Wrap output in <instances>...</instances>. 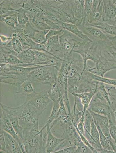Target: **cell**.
Here are the masks:
<instances>
[{"label":"cell","mask_w":116,"mask_h":153,"mask_svg":"<svg viewBox=\"0 0 116 153\" xmlns=\"http://www.w3.org/2000/svg\"><path fill=\"white\" fill-rule=\"evenodd\" d=\"M39 7L44 13L59 21L77 26L80 25L74 15L69 0H40Z\"/></svg>","instance_id":"cell-1"},{"label":"cell","mask_w":116,"mask_h":153,"mask_svg":"<svg viewBox=\"0 0 116 153\" xmlns=\"http://www.w3.org/2000/svg\"><path fill=\"white\" fill-rule=\"evenodd\" d=\"M0 106L2 111L18 118L20 124L23 129L30 128L38 121L40 115L38 111L26 101L20 106L16 107H9L1 103Z\"/></svg>","instance_id":"cell-2"},{"label":"cell","mask_w":116,"mask_h":153,"mask_svg":"<svg viewBox=\"0 0 116 153\" xmlns=\"http://www.w3.org/2000/svg\"><path fill=\"white\" fill-rule=\"evenodd\" d=\"M36 67H25L0 63V82L17 87L28 80L30 73Z\"/></svg>","instance_id":"cell-3"},{"label":"cell","mask_w":116,"mask_h":153,"mask_svg":"<svg viewBox=\"0 0 116 153\" xmlns=\"http://www.w3.org/2000/svg\"><path fill=\"white\" fill-rule=\"evenodd\" d=\"M58 71L54 64L37 66L30 73L27 80L32 82H36L51 86L57 81Z\"/></svg>","instance_id":"cell-4"},{"label":"cell","mask_w":116,"mask_h":153,"mask_svg":"<svg viewBox=\"0 0 116 153\" xmlns=\"http://www.w3.org/2000/svg\"><path fill=\"white\" fill-rule=\"evenodd\" d=\"M72 52L78 54L81 56L83 62L84 71L87 66L88 60L92 61L94 64L98 60V45L90 40L80 42L74 47Z\"/></svg>","instance_id":"cell-5"},{"label":"cell","mask_w":116,"mask_h":153,"mask_svg":"<svg viewBox=\"0 0 116 153\" xmlns=\"http://www.w3.org/2000/svg\"><path fill=\"white\" fill-rule=\"evenodd\" d=\"M78 28L91 41L97 43L99 46L110 45L109 37L110 36L106 34L100 29L86 24H80Z\"/></svg>","instance_id":"cell-6"},{"label":"cell","mask_w":116,"mask_h":153,"mask_svg":"<svg viewBox=\"0 0 116 153\" xmlns=\"http://www.w3.org/2000/svg\"><path fill=\"white\" fill-rule=\"evenodd\" d=\"M59 40L64 57L72 52L76 45L83 41L74 34L65 30L63 33L59 36Z\"/></svg>","instance_id":"cell-7"},{"label":"cell","mask_w":116,"mask_h":153,"mask_svg":"<svg viewBox=\"0 0 116 153\" xmlns=\"http://www.w3.org/2000/svg\"><path fill=\"white\" fill-rule=\"evenodd\" d=\"M51 100L49 97L48 90H44L26 97V101L34 107L40 115Z\"/></svg>","instance_id":"cell-8"},{"label":"cell","mask_w":116,"mask_h":153,"mask_svg":"<svg viewBox=\"0 0 116 153\" xmlns=\"http://www.w3.org/2000/svg\"><path fill=\"white\" fill-rule=\"evenodd\" d=\"M43 127L34 136L26 142L24 143L26 153H46L45 150V141L43 136Z\"/></svg>","instance_id":"cell-9"},{"label":"cell","mask_w":116,"mask_h":153,"mask_svg":"<svg viewBox=\"0 0 116 153\" xmlns=\"http://www.w3.org/2000/svg\"><path fill=\"white\" fill-rule=\"evenodd\" d=\"M99 56L98 60L95 64V66L92 67L87 65L85 70L94 75L104 77L107 72L112 70L116 69V63L107 60L102 56L99 53Z\"/></svg>","instance_id":"cell-10"},{"label":"cell","mask_w":116,"mask_h":153,"mask_svg":"<svg viewBox=\"0 0 116 153\" xmlns=\"http://www.w3.org/2000/svg\"><path fill=\"white\" fill-rule=\"evenodd\" d=\"M87 109L90 111L106 116L109 118L110 122H113L112 111L110 106L94 97Z\"/></svg>","instance_id":"cell-11"},{"label":"cell","mask_w":116,"mask_h":153,"mask_svg":"<svg viewBox=\"0 0 116 153\" xmlns=\"http://www.w3.org/2000/svg\"><path fill=\"white\" fill-rule=\"evenodd\" d=\"M0 130L5 131L11 135L18 143L22 153H26L23 140L17 134L13 127L8 114L2 111L0 116Z\"/></svg>","instance_id":"cell-12"},{"label":"cell","mask_w":116,"mask_h":153,"mask_svg":"<svg viewBox=\"0 0 116 153\" xmlns=\"http://www.w3.org/2000/svg\"><path fill=\"white\" fill-rule=\"evenodd\" d=\"M103 22L116 26V5L113 0H104Z\"/></svg>","instance_id":"cell-13"},{"label":"cell","mask_w":116,"mask_h":153,"mask_svg":"<svg viewBox=\"0 0 116 153\" xmlns=\"http://www.w3.org/2000/svg\"><path fill=\"white\" fill-rule=\"evenodd\" d=\"M104 0H93L92 9L90 15L84 23L81 24H90L103 22V6Z\"/></svg>","instance_id":"cell-14"},{"label":"cell","mask_w":116,"mask_h":153,"mask_svg":"<svg viewBox=\"0 0 116 153\" xmlns=\"http://www.w3.org/2000/svg\"><path fill=\"white\" fill-rule=\"evenodd\" d=\"M89 112L92 116L95 124L99 127L109 142L113 141L109 130V120L108 118L93 112Z\"/></svg>","instance_id":"cell-15"},{"label":"cell","mask_w":116,"mask_h":153,"mask_svg":"<svg viewBox=\"0 0 116 153\" xmlns=\"http://www.w3.org/2000/svg\"><path fill=\"white\" fill-rule=\"evenodd\" d=\"M51 129L47 133V136L45 145L46 153H54L59 150L60 147L66 139L65 138H58L54 136L51 133Z\"/></svg>","instance_id":"cell-16"},{"label":"cell","mask_w":116,"mask_h":153,"mask_svg":"<svg viewBox=\"0 0 116 153\" xmlns=\"http://www.w3.org/2000/svg\"><path fill=\"white\" fill-rule=\"evenodd\" d=\"M0 21L9 27L10 30L13 34L22 31L24 27L19 24L17 12L6 17H1Z\"/></svg>","instance_id":"cell-17"},{"label":"cell","mask_w":116,"mask_h":153,"mask_svg":"<svg viewBox=\"0 0 116 153\" xmlns=\"http://www.w3.org/2000/svg\"><path fill=\"white\" fill-rule=\"evenodd\" d=\"M71 9L74 17L78 20L80 25L83 21L85 0H69Z\"/></svg>","instance_id":"cell-18"},{"label":"cell","mask_w":116,"mask_h":153,"mask_svg":"<svg viewBox=\"0 0 116 153\" xmlns=\"http://www.w3.org/2000/svg\"><path fill=\"white\" fill-rule=\"evenodd\" d=\"M29 22L38 30L52 29L46 23L44 12L41 9Z\"/></svg>","instance_id":"cell-19"},{"label":"cell","mask_w":116,"mask_h":153,"mask_svg":"<svg viewBox=\"0 0 116 153\" xmlns=\"http://www.w3.org/2000/svg\"><path fill=\"white\" fill-rule=\"evenodd\" d=\"M3 131L5 138L7 153H22L18 143L15 138L6 131L3 130Z\"/></svg>","instance_id":"cell-20"},{"label":"cell","mask_w":116,"mask_h":153,"mask_svg":"<svg viewBox=\"0 0 116 153\" xmlns=\"http://www.w3.org/2000/svg\"><path fill=\"white\" fill-rule=\"evenodd\" d=\"M16 56L24 64V67L34 66L33 64L35 60V53L33 49L30 48L24 49Z\"/></svg>","instance_id":"cell-21"},{"label":"cell","mask_w":116,"mask_h":153,"mask_svg":"<svg viewBox=\"0 0 116 153\" xmlns=\"http://www.w3.org/2000/svg\"><path fill=\"white\" fill-rule=\"evenodd\" d=\"M60 27L61 29L66 30L74 34L83 40H90L88 37L79 30L75 25L63 22L60 21Z\"/></svg>","instance_id":"cell-22"},{"label":"cell","mask_w":116,"mask_h":153,"mask_svg":"<svg viewBox=\"0 0 116 153\" xmlns=\"http://www.w3.org/2000/svg\"><path fill=\"white\" fill-rule=\"evenodd\" d=\"M22 7L26 11L29 22L41 9L35 4L33 1H24Z\"/></svg>","instance_id":"cell-23"},{"label":"cell","mask_w":116,"mask_h":153,"mask_svg":"<svg viewBox=\"0 0 116 153\" xmlns=\"http://www.w3.org/2000/svg\"><path fill=\"white\" fill-rule=\"evenodd\" d=\"M100 55L107 60L116 63V50L108 44L99 46Z\"/></svg>","instance_id":"cell-24"},{"label":"cell","mask_w":116,"mask_h":153,"mask_svg":"<svg viewBox=\"0 0 116 153\" xmlns=\"http://www.w3.org/2000/svg\"><path fill=\"white\" fill-rule=\"evenodd\" d=\"M96 88L95 89L89 92L72 94L74 96L77 97L79 99L81 102L83 107V112L84 113H85L86 110L87 109L93 97L96 92Z\"/></svg>","instance_id":"cell-25"},{"label":"cell","mask_w":116,"mask_h":153,"mask_svg":"<svg viewBox=\"0 0 116 153\" xmlns=\"http://www.w3.org/2000/svg\"><path fill=\"white\" fill-rule=\"evenodd\" d=\"M31 83L30 81L26 80L17 87V90L16 93L20 94L26 97L36 92Z\"/></svg>","instance_id":"cell-26"},{"label":"cell","mask_w":116,"mask_h":153,"mask_svg":"<svg viewBox=\"0 0 116 153\" xmlns=\"http://www.w3.org/2000/svg\"><path fill=\"white\" fill-rule=\"evenodd\" d=\"M88 25L96 27L108 35L116 36V26L110 25L106 22H100Z\"/></svg>","instance_id":"cell-27"},{"label":"cell","mask_w":116,"mask_h":153,"mask_svg":"<svg viewBox=\"0 0 116 153\" xmlns=\"http://www.w3.org/2000/svg\"><path fill=\"white\" fill-rule=\"evenodd\" d=\"M60 100L53 102V106L51 114L48 117L46 124L43 126L44 129L46 130V132L49 129H51L50 128L51 124L56 119L58 111L60 107Z\"/></svg>","instance_id":"cell-28"},{"label":"cell","mask_w":116,"mask_h":153,"mask_svg":"<svg viewBox=\"0 0 116 153\" xmlns=\"http://www.w3.org/2000/svg\"><path fill=\"white\" fill-rule=\"evenodd\" d=\"M8 115L9 119L13 127L17 134L23 140V128L20 124L18 118L13 115Z\"/></svg>","instance_id":"cell-29"},{"label":"cell","mask_w":116,"mask_h":153,"mask_svg":"<svg viewBox=\"0 0 116 153\" xmlns=\"http://www.w3.org/2000/svg\"><path fill=\"white\" fill-rule=\"evenodd\" d=\"M57 81L51 86L50 88L48 90L49 97L52 102L59 100L63 97L58 86Z\"/></svg>","instance_id":"cell-30"},{"label":"cell","mask_w":116,"mask_h":153,"mask_svg":"<svg viewBox=\"0 0 116 153\" xmlns=\"http://www.w3.org/2000/svg\"><path fill=\"white\" fill-rule=\"evenodd\" d=\"M89 77L92 80L102 82L109 85L116 86V79L109 78L101 77L93 74L85 70Z\"/></svg>","instance_id":"cell-31"},{"label":"cell","mask_w":116,"mask_h":153,"mask_svg":"<svg viewBox=\"0 0 116 153\" xmlns=\"http://www.w3.org/2000/svg\"><path fill=\"white\" fill-rule=\"evenodd\" d=\"M37 30L29 21L25 25L22 29V33L26 38L33 40Z\"/></svg>","instance_id":"cell-32"},{"label":"cell","mask_w":116,"mask_h":153,"mask_svg":"<svg viewBox=\"0 0 116 153\" xmlns=\"http://www.w3.org/2000/svg\"><path fill=\"white\" fill-rule=\"evenodd\" d=\"M49 30H37L35 32L34 38L32 40L38 43L45 45L47 40L46 35Z\"/></svg>","instance_id":"cell-33"},{"label":"cell","mask_w":116,"mask_h":153,"mask_svg":"<svg viewBox=\"0 0 116 153\" xmlns=\"http://www.w3.org/2000/svg\"><path fill=\"white\" fill-rule=\"evenodd\" d=\"M93 120L92 115L89 111L87 109L84 116V125L85 131L90 134L92 122Z\"/></svg>","instance_id":"cell-34"},{"label":"cell","mask_w":116,"mask_h":153,"mask_svg":"<svg viewBox=\"0 0 116 153\" xmlns=\"http://www.w3.org/2000/svg\"><path fill=\"white\" fill-rule=\"evenodd\" d=\"M12 37L13 48L14 52L17 55L20 53L24 50L16 34H12Z\"/></svg>","instance_id":"cell-35"},{"label":"cell","mask_w":116,"mask_h":153,"mask_svg":"<svg viewBox=\"0 0 116 153\" xmlns=\"http://www.w3.org/2000/svg\"><path fill=\"white\" fill-rule=\"evenodd\" d=\"M17 14L19 24L21 26L24 27L25 25L29 21L26 11L22 7L17 10Z\"/></svg>","instance_id":"cell-36"},{"label":"cell","mask_w":116,"mask_h":153,"mask_svg":"<svg viewBox=\"0 0 116 153\" xmlns=\"http://www.w3.org/2000/svg\"><path fill=\"white\" fill-rule=\"evenodd\" d=\"M96 90L99 91L102 94L108 104L110 105L111 104V101L109 94L106 88L105 84L102 82H98Z\"/></svg>","instance_id":"cell-37"},{"label":"cell","mask_w":116,"mask_h":153,"mask_svg":"<svg viewBox=\"0 0 116 153\" xmlns=\"http://www.w3.org/2000/svg\"><path fill=\"white\" fill-rule=\"evenodd\" d=\"M96 125L99 132L100 143L102 148L105 150L113 151L109 141L103 133L99 127Z\"/></svg>","instance_id":"cell-38"},{"label":"cell","mask_w":116,"mask_h":153,"mask_svg":"<svg viewBox=\"0 0 116 153\" xmlns=\"http://www.w3.org/2000/svg\"><path fill=\"white\" fill-rule=\"evenodd\" d=\"M93 0H85L84 11L83 21L81 24H83L90 15L92 7Z\"/></svg>","instance_id":"cell-39"},{"label":"cell","mask_w":116,"mask_h":153,"mask_svg":"<svg viewBox=\"0 0 116 153\" xmlns=\"http://www.w3.org/2000/svg\"><path fill=\"white\" fill-rule=\"evenodd\" d=\"M2 63L14 65H19L22 64L21 61L17 57L13 54L8 55L3 62Z\"/></svg>","instance_id":"cell-40"},{"label":"cell","mask_w":116,"mask_h":153,"mask_svg":"<svg viewBox=\"0 0 116 153\" xmlns=\"http://www.w3.org/2000/svg\"><path fill=\"white\" fill-rule=\"evenodd\" d=\"M90 134L92 139L97 143L100 144L99 132L93 120L92 122Z\"/></svg>","instance_id":"cell-41"},{"label":"cell","mask_w":116,"mask_h":153,"mask_svg":"<svg viewBox=\"0 0 116 153\" xmlns=\"http://www.w3.org/2000/svg\"><path fill=\"white\" fill-rule=\"evenodd\" d=\"M27 39L30 45V48L33 50L44 51L48 53L46 50V46L44 44L36 43L30 39Z\"/></svg>","instance_id":"cell-42"},{"label":"cell","mask_w":116,"mask_h":153,"mask_svg":"<svg viewBox=\"0 0 116 153\" xmlns=\"http://www.w3.org/2000/svg\"><path fill=\"white\" fill-rule=\"evenodd\" d=\"M60 107L58 111L56 118V120H58H58L60 118L68 115L63 97L60 100Z\"/></svg>","instance_id":"cell-43"},{"label":"cell","mask_w":116,"mask_h":153,"mask_svg":"<svg viewBox=\"0 0 116 153\" xmlns=\"http://www.w3.org/2000/svg\"><path fill=\"white\" fill-rule=\"evenodd\" d=\"M93 153L91 149L81 141L76 146L75 153Z\"/></svg>","instance_id":"cell-44"},{"label":"cell","mask_w":116,"mask_h":153,"mask_svg":"<svg viewBox=\"0 0 116 153\" xmlns=\"http://www.w3.org/2000/svg\"><path fill=\"white\" fill-rule=\"evenodd\" d=\"M21 42L23 47V49H26L30 48V45L28 43L27 38L23 34L22 31L19 32L16 34Z\"/></svg>","instance_id":"cell-45"},{"label":"cell","mask_w":116,"mask_h":153,"mask_svg":"<svg viewBox=\"0 0 116 153\" xmlns=\"http://www.w3.org/2000/svg\"><path fill=\"white\" fill-rule=\"evenodd\" d=\"M109 130L111 136L116 145V126L112 122H110Z\"/></svg>","instance_id":"cell-46"},{"label":"cell","mask_w":116,"mask_h":153,"mask_svg":"<svg viewBox=\"0 0 116 153\" xmlns=\"http://www.w3.org/2000/svg\"><path fill=\"white\" fill-rule=\"evenodd\" d=\"M76 146L74 145H71L68 147L59 150L54 153H75V151Z\"/></svg>","instance_id":"cell-47"},{"label":"cell","mask_w":116,"mask_h":153,"mask_svg":"<svg viewBox=\"0 0 116 153\" xmlns=\"http://www.w3.org/2000/svg\"><path fill=\"white\" fill-rule=\"evenodd\" d=\"M64 31L63 29L58 30L50 29L46 35V39H47L49 37L56 35L59 36L63 33Z\"/></svg>","instance_id":"cell-48"},{"label":"cell","mask_w":116,"mask_h":153,"mask_svg":"<svg viewBox=\"0 0 116 153\" xmlns=\"http://www.w3.org/2000/svg\"><path fill=\"white\" fill-rule=\"evenodd\" d=\"M0 150L3 151L5 153H7L5 138L3 130H0Z\"/></svg>","instance_id":"cell-49"},{"label":"cell","mask_w":116,"mask_h":153,"mask_svg":"<svg viewBox=\"0 0 116 153\" xmlns=\"http://www.w3.org/2000/svg\"><path fill=\"white\" fill-rule=\"evenodd\" d=\"M12 35L8 36L3 35H0V46H4L12 40Z\"/></svg>","instance_id":"cell-50"},{"label":"cell","mask_w":116,"mask_h":153,"mask_svg":"<svg viewBox=\"0 0 116 153\" xmlns=\"http://www.w3.org/2000/svg\"><path fill=\"white\" fill-rule=\"evenodd\" d=\"M110 144L112 150L114 153H116V145L113 140L109 142Z\"/></svg>","instance_id":"cell-51"},{"label":"cell","mask_w":116,"mask_h":153,"mask_svg":"<svg viewBox=\"0 0 116 153\" xmlns=\"http://www.w3.org/2000/svg\"><path fill=\"white\" fill-rule=\"evenodd\" d=\"M114 3L116 5V0H113Z\"/></svg>","instance_id":"cell-52"},{"label":"cell","mask_w":116,"mask_h":153,"mask_svg":"<svg viewBox=\"0 0 116 153\" xmlns=\"http://www.w3.org/2000/svg\"><path fill=\"white\" fill-rule=\"evenodd\" d=\"M115 88L116 89V86H115Z\"/></svg>","instance_id":"cell-53"}]
</instances>
